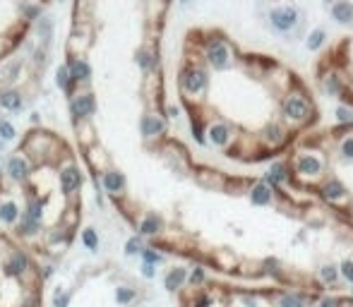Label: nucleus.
<instances>
[{
  "instance_id": "11",
  "label": "nucleus",
  "mask_w": 353,
  "mask_h": 307,
  "mask_svg": "<svg viewBox=\"0 0 353 307\" xmlns=\"http://www.w3.org/2000/svg\"><path fill=\"white\" fill-rule=\"evenodd\" d=\"M185 269H175V271H171L168 274V279H166V288H171V290H175V288H181L183 283H185Z\"/></svg>"
},
{
  "instance_id": "16",
  "label": "nucleus",
  "mask_w": 353,
  "mask_h": 307,
  "mask_svg": "<svg viewBox=\"0 0 353 307\" xmlns=\"http://www.w3.org/2000/svg\"><path fill=\"white\" fill-rule=\"evenodd\" d=\"M322 41H325V31H320V29H317V31H312V34H310L308 48H310V51H317V48H320V44H322Z\"/></svg>"
},
{
  "instance_id": "15",
  "label": "nucleus",
  "mask_w": 353,
  "mask_h": 307,
  "mask_svg": "<svg viewBox=\"0 0 353 307\" xmlns=\"http://www.w3.org/2000/svg\"><path fill=\"white\" fill-rule=\"evenodd\" d=\"M284 178H286V173H284V168H281V166L272 168V171H269V175H267V180L272 182V185H281V182H284Z\"/></svg>"
},
{
  "instance_id": "9",
  "label": "nucleus",
  "mask_w": 353,
  "mask_h": 307,
  "mask_svg": "<svg viewBox=\"0 0 353 307\" xmlns=\"http://www.w3.org/2000/svg\"><path fill=\"white\" fill-rule=\"evenodd\" d=\"M322 171V163L312 159V156H300L298 159V173L303 175H317V173Z\"/></svg>"
},
{
  "instance_id": "7",
  "label": "nucleus",
  "mask_w": 353,
  "mask_h": 307,
  "mask_svg": "<svg viewBox=\"0 0 353 307\" xmlns=\"http://www.w3.org/2000/svg\"><path fill=\"white\" fill-rule=\"evenodd\" d=\"M284 110H286V116H289L291 120H303V118L310 116V106L303 96H291V99L286 101V108Z\"/></svg>"
},
{
  "instance_id": "2",
  "label": "nucleus",
  "mask_w": 353,
  "mask_h": 307,
  "mask_svg": "<svg viewBox=\"0 0 353 307\" xmlns=\"http://www.w3.org/2000/svg\"><path fill=\"white\" fill-rule=\"evenodd\" d=\"M154 0H73L70 29L65 41V63L58 72L67 103L84 99L99 82L84 116L75 123L77 137L89 127L94 106L106 94L109 84L118 80L123 58H130L147 84L161 87L159 80V39H137L135 27L163 24V12L137 19Z\"/></svg>"
},
{
  "instance_id": "4",
  "label": "nucleus",
  "mask_w": 353,
  "mask_h": 307,
  "mask_svg": "<svg viewBox=\"0 0 353 307\" xmlns=\"http://www.w3.org/2000/svg\"><path fill=\"white\" fill-rule=\"evenodd\" d=\"M53 0H0V63L17 53Z\"/></svg>"
},
{
  "instance_id": "20",
  "label": "nucleus",
  "mask_w": 353,
  "mask_h": 307,
  "mask_svg": "<svg viewBox=\"0 0 353 307\" xmlns=\"http://www.w3.org/2000/svg\"><path fill=\"white\" fill-rule=\"evenodd\" d=\"M320 274H322V279H325V281H327V283H332V281H334V279H336V271H334V269H332V266H325V269L320 271Z\"/></svg>"
},
{
  "instance_id": "3",
  "label": "nucleus",
  "mask_w": 353,
  "mask_h": 307,
  "mask_svg": "<svg viewBox=\"0 0 353 307\" xmlns=\"http://www.w3.org/2000/svg\"><path fill=\"white\" fill-rule=\"evenodd\" d=\"M44 288L39 257L0 228V307H44Z\"/></svg>"
},
{
  "instance_id": "10",
  "label": "nucleus",
  "mask_w": 353,
  "mask_h": 307,
  "mask_svg": "<svg viewBox=\"0 0 353 307\" xmlns=\"http://www.w3.org/2000/svg\"><path fill=\"white\" fill-rule=\"evenodd\" d=\"M332 12H334V17L339 19V22H344V24H348V22H353V5L351 3H336L334 8H332Z\"/></svg>"
},
{
  "instance_id": "19",
  "label": "nucleus",
  "mask_w": 353,
  "mask_h": 307,
  "mask_svg": "<svg viewBox=\"0 0 353 307\" xmlns=\"http://www.w3.org/2000/svg\"><path fill=\"white\" fill-rule=\"evenodd\" d=\"M341 274H344L346 281H351V283H353V262H344V264H341Z\"/></svg>"
},
{
  "instance_id": "6",
  "label": "nucleus",
  "mask_w": 353,
  "mask_h": 307,
  "mask_svg": "<svg viewBox=\"0 0 353 307\" xmlns=\"http://www.w3.org/2000/svg\"><path fill=\"white\" fill-rule=\"evenodd\" d=\"M296 19H298V12L293 8H279L272 12V27L279 31H286L296 24Z\"/></svg>"
},
{
  "instance_id": "17",
  "label": "nucleus",
  "mask_w": 353,
  "mask_h": 307,
  "mask_svg": "<svg viewBox=\"0 0 353 307\" xmlns=\"http://www.w3.org/2000/svg\"><path fill=\"white\" fill-rule=\"evenodd\" d=\"M267 137H269L272 142H281V139H284V130H281L279 125H272L267 130Z\"/></svg>"
},
{
  "instance_id": "5",
  "label": "nucleus",
  "mask_w": 353,
  "mask_h": 307,
  "mask_svg": "<svg viewBox=\"0 0 353 307\" xmlns=\"http://www.w3.org/2000/svg\"><path fill=\"white\" fill-rule=\"evenodd\" d=\"M228 58H231V51H228V46L224 44V41L214 39V41H209L207 44L204 60H207V65H211L214 70H224V67H228Z\"/></svg>"
},
{
  "instance_id": "12",
  "label": "nucleus",
  "mask_w": 353,
  "mask_h": 307,
  "mask_svg": "<svg viewBox=\"0 0 353 307\" xmlns=\"http://www.w3.org/2000/svg\"><path fill=\"white\" fill-rule=\"evenodd\" d=\"M269 197H272L269 185H262V182H260V185H257V187L253 190V202H255V204H267V202H269Z\"/></svg>"
},
{
  "instance_id": "1",
  "label": "nucleus",
  "mask_w": 353,
  "mask_h": 307,
  "mask_svg": "<svg viewBox=\"0 0 353 307\" xmlns=\"http://www.w3.org/2000/svg\"><path fill=\"white\" fill-rule=\"evenodd\" d=\"M84 175L75 146L48 127L27 130L0 163V223L44 259H60L84 218Z\"/></svg>"
},
{
  "instance_id": "13",
  "label": "nucleus",
  "mask_w": 353,
  "mask_h": 307,
  "mask_svg": "<svg viewBox=\"0 0 353 307\" xmlns=\"http://www.w3.org/2000/svg\"><path fill=\"white\" fill-rule=\"evenodd\" d=\"M322 195H325L329 202H336V199L344 195V187L339 185V182H329V185H325V190H322Z\"/></svg>"
},
{
  "instance_id": "23",
  "label": "nucleus",
  "mask_w": 353,
  "mask_h": 307,
  "mask_svg": "<svg viewBox=\"0 0 353 307\" xmlns=\"http://www.w3.org/2000/svg\"><path fill=\"white\" fill-rule=\"evenodd\" d=\"M250 307H253V305H250Z\"/></svg>"
},
{
  "instance_id": "14",
  "label": "nucleus",
  "mask_w": 353,
  "mask_h": 307,
  "mask_svg": "<svg viewBox=\"0 0 353 307\" xmlns=\"http://www.w3.org/2000/svg\"><path fill=\"white\" fill-rule=\"evenodd\" d=\"M303 305H305V300L300 295H284L279 300V307H303Z\"/></svg>"
},
{
  "instance_id": "18",
  "label": "nucleus",
  "mask_w": 353,
  "mask_h": 307,
  "mask_svg": "<svg viewBox=\"0 0 353 307\" xmlns=\"http://www.w3.org/2000/svg\"><path fill=\"white\" fill-rule=\"evenodd\" d=\"M336 118H339L341 123H353V113L348 108H339L336 110Z\"/></svg>"
},
{
  "instance_id": "8",
  "label": "nucleus",
  "mask_w": 353,
  "mask_h": 307,
  "mask_svg": "<svg viewBox=\"0 0 353 307\" xmlns=\"http://www.w3.org/2000/svg\"><path fill=\"white\" fill-rule=\"evenodd\" d=\"M207 135H209V142H211V144L224 146L228 142V127L224 125V123H214V125L207 130Z\"/></svg>"
},
{
  "instance_id": "22",
  "label": "nucleus",
  "mask_w": 353,
  "mask_h": 307,
  "mask_svg": "<svg viewBox=\"0 0 353 307\" xmlns=\"http://www.w3.org/2000/svg\"><path fill=\"white\" fill-rule=\"evenodd\" d=\"M317 307H341V305H339V300L336 298H325V300H320V305Z\"/></svg>"
},
{
  "instance_id": "21",
  "label": "nucleus",
  "mask_w": 353,
  "mask_h": 307,
  "mask_svg": "<svg viewBox=\"0 0 353 307\" xmlns=\"http://www.w3.org/2000/svg\"><path fill=\"white\" fill-rule=\"evenodd\" d=\"M341 151H344L346 159H353V137L351 139H346L344 144H341Z\"/></svg>"
}]
</instances>
